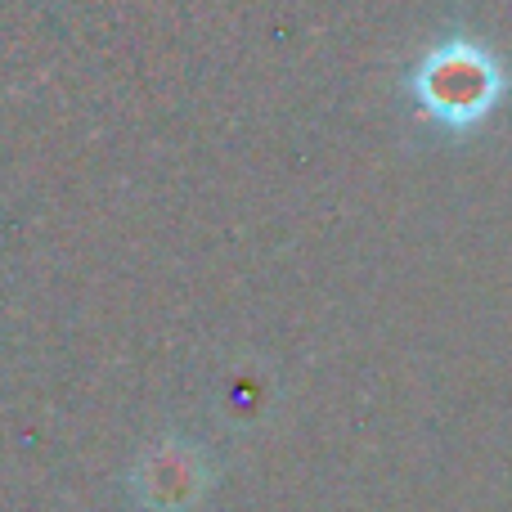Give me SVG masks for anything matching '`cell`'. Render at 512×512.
Returning <instances> with one entry per match:
<instances>
[{
	"label": "cell",
	"mask_w": 512,
	"mask_h": 512,
	"mask_svg": "<svg viewBox=\"0 0 512 512\" xmlns=\"http://www.w3.org/2000/svg\"><path fill=\"white\" fill-rule=\"evenodd\" d=\"M135 495L158 512H180L203 495V459L189 445H158L135 468Z\"/></svg>",
	"instance_id": "cell-2"
},
{
	"label": "cell",
	"mask_w": 512,
	"mask_h": 512,
	"mask_svg": "<svg viewBox=\"0 0 512 512\" xmlns=\"http://www.w3.org/2000/svg\"><path fill=\"white\" fill-rule=\"evenodd\" d=\"M409 95L427 122L445 131H472L504 104L508 68L490 45L472 36H445L414 63Z\"/></svg>",
	"instance_id": "cell-1"
}]
</instances>
